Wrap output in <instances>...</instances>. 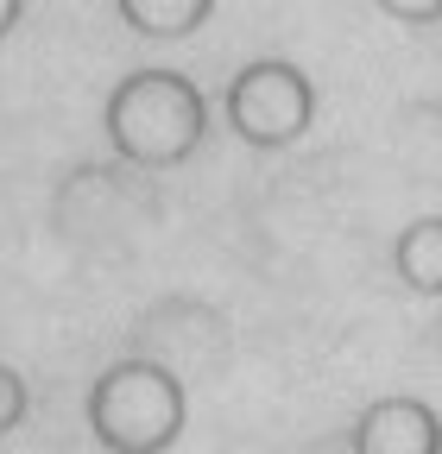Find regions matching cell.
I'll return each instance as SVG.
<instances>
[{
    "label": "cell",
    "instance_id": "6da1fadb",
    "mask_svg": "<svg viewBox=\"0 0 442 454\" xmlns=\"http://www.w3.org/2000/svg\"><path fill=\"white\" fill-rule=\"evenodd\" d=\"M101 133L133 170H178L209 139V95L184 70H127L101 101Z\"/></svg>",
    "mask_w": 442,
    "mask_h": 454
},
{
    "label": "cell",
    "instance_id": "ba28073f",
    "mask_svg": "<svg viewBox=\"0 0 442 454\" xmlns=\"http://www.w3.org/2000/svg\"><path fill=\"white\" fill-rule=\"evenodd\" d=\"M26 404H32V397H26V379L0 360V435H13V429L26 423Z\"/></svg>",
    "mask_w": 442,
    "mask_h": 454
},
{
    "label": "cell",
    "instance_id": "3957f363",
    "mask_svg": "<svg viewBox=\"0 0 442 454\" xmlns=\"http://www.w3.org/2000/svg\"><path fill=\"white\" fill-rule=\"evenodd\" d=\"M221 121L247 152H285L316 127V82L291 57H253L228 76Z\"/></svg>",
    "mask_w": 442,
    "mask_h": 454
},
{
    "label": "cell",
    "instance_id": "8992f818",
    "mask_svg": "<svg viewBox=\"0 0 442 454\" xmlns=\"http://www.w3.org/2000/svg\"><path fill=\"white\" fill-rule=\"evenodd\" d=\"M114 13L139 38L178 44V38H190V32H202L215 20V0H114Z\"/></svg>",
    "mask_w": 442,
    "mask_h": 454
},
{
    "label": "cell",
    "instance_id": "277c9868",
    "mask_svg": "<svg viewBox=\"0 0 442 454\" xmlns=\"http://www.w3.org/2000/svg\"><path fill=\"white\" fill-rule=\"evenodd\" d=\"M354 454H442V411L417 391L373 397L348 429Z\"/></svg>",
    "mask_w": 442,
    "mask_h": 454
},
{
    "label": "cell",
    "instance_id": "52a82bcc",
    "mask_svg": "<svg viewBox=\"0 0 442 454\" xmlns=\"http://www.w3.org/2000/svg\"><path fill=\"white\" fill-rule=\"evenodd\" d=\"M373 7L392 20V26H411V32H430L442 26V0H373Z\"/></svg>",
    "mask_w": 442,
    "mask_h": 454
},
{
    "label": "cell",
    "instance_id": "7a4b0ae2",
    "mask_svg": "<svg viewBox=\"0 0 442 454\" xmlns=\"http://www.w3.org/2000/svg\"><path fill=\"white\" fill-rule=\"evenodd\" d=\"M83 423L107 454H164L190 429V391L164 360H114L89 379Z\"/></svg>",
    "mask_w": 442,
    "mask_h": 454
},
{
    "label": "cell",
    "instance_id": "5b68a950",
    "mask_svg": "<svg viewBox=\"0 0 442 454\" xmlns=\"http://www.w3.org/2000/svg\"><path fill=\"white\" fill-rule=\"evenodd\" d=\"M392 271L411 297H442V215H417L392 240Z\"/></svg>",
    "mask_w": 442,
    "mask_h": 454
},
{
    "label": "cell",
    "instance_id": "9c48e42d",
    "mask_svg": "<svg viewBox=\"0 0 442 454\" xmlns=\"http://www.w3.org/2000/svg\"><path fill=\"white\" fill-rule=\"evenodd\" d=\"M20 20H26V0H0V38H13Z\"/></svg>",
    "mask_w": 442,
    "mask_h": 454
}]
</instances>
